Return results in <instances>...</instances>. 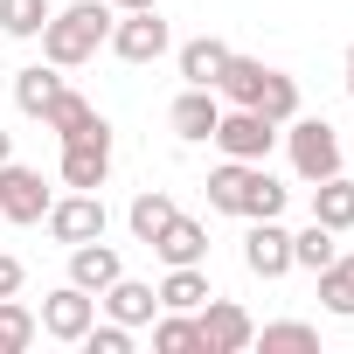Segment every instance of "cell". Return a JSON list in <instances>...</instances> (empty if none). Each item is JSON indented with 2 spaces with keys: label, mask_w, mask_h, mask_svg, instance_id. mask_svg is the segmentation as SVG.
I'll use <instances>...</instances> for the list:
<instances>
[{
  "label": "cell",
  "mask_w": 354,
  "mask_h": 354,
  "mask_svg": "<svg viewBox=\"0 0 354 354\" xmlns=\"http://www.w3.org/2000/svg\"><path fill=\"white\" fill-rule=\"evenodd\" d=\"M104 49H111L118 63H160V56L174 49V28L160 21V8H139V15H118V21H111Z\"/></svg>",
  "instance_id": "obj_5"
},
{
  "label": "cell",
  "mask_w": 354,
  "mask_h": 354,
  "mask_svg": "<svg viewBox=\"0 0 354 354\" xmlns=\"http://www.w3.org/2000/svg\"><path fill=\"white\" fill-rule=\"evenodd\" d=\"M174 216H181V209H174V195H167V188H146V195H132V209H125V223H132V236H139V243H153Z\"/></svg>",
  "instance_id": "obj_23"
},
{
  "label": "cell",
  "mask_w": 354,
  "mask_h": 354,
  "mask_svg": "<svg viewBox=\"0 0 354 354\" xmlns=\"http://www.w3.org/2000/svg\"><path fill=\"white\" fill-rule=\"evenodd\" d=\"M49 236L63 243V250H77V243H91V236H104V202H97V188H70L63 202H49Z\"/></svg>",
  "instance_id": "obj_8"
},
{
  "label": "cell",
  "mask_w": 354,
  "mask_h": 354,
  "mask_svg": "<svg viewBox=\"0 0 354 354\" xmlns=\"http://www.w3.org/2000/svg\"><path fill=\"white\" fill-rule=\"evenodd\" d=\"M153 354H202L195 313H153Z\"/></svg>",
  "instance_id": "obj_24"
},
{
  "label": "cell",
  "mask_w": 354,
  "mask_h": 354,
  "mask_svg": "<svg viewBox=\"0 0 354 354\" xmlns=\"http://www.w3.org/2000/svg\"><path fill=\"white\" fill-rule=\"evenodd\" d=\"M146 250H160V264H209V230H202V223H188V216H174Z\"/></svg>",
  "instance_id": "obj_17"
},
{
  "label": "cell",
  "mask_w": 354,
  "mask_h": 354,
  "mask_svg": "<svg viewBox=\"0 0 354 354\" xmlns=\"http://www.w3.org/2000/svg\"><path fill=\"white\" fill-rule=\"evenodd\" d=\"M49 188H42V174L35 167H21V160H0V223H15V230H28V223H42L49 216Z\"/></svg>",
  "instance_id": "obj_7"
},
{
  "label": "cell",
  "mask_w": 354,
  "mask_h": 354,
  "mask_svg": "<svg viewBox=\"0 0 354 354\" xmlns=\"http://www.w3.org/2000/svg\"><path fill=\"white\" fill-rule=\"evenodd\" d=\"M35 333H42V319L21 306V292H15V299H0V354H21V347H35Z\"/></svg>",
  "instance_id": "obj_26"
},
{
  "label": "cell",
  "mask_w": 354,
  "mask_h": 354,
  "mask_svg": "<svg viewBox=\"0 0 354 354\" xmlns=\"http://www.w3.org/2000/svg\"><path fill=\"white\" fill-rule=\"evenodd\" d=\"M181 84H202V91H216V77H223V63H230V42H216V35H195V42H181Z\"/></svg>",
  "instance_id": "obj_18"
},
{
  "label": "cell",
  "mask_w": 354,
  "mask_h": 354,
  "mask_svg": "<svg viewBox=\"0 0 354 354\" xmlns=\"http://www.w3.org/2000/svg\"><path fill=\"white\" fill-rule=\"evenodd\" d=\"M209 299V271L202 264H167V278H160V313H195Z\"/></svg>",
  "instance_id": "obj_19"
},
{
  "label": "cell",
  "mask_w": 354,
  "mask_h": 354,
  "mask_svg": "<svg viewBox=\"0 0 354 354\" xmlns=\"http://www.w3.org/2000/svg\"><path fill=\"white\" fill-rule=\"evenodd\" d=\"M257 340H264V347H319V326H306V319H271V326H257Z\"/></svg>",
  "instance_id": "obj_29"
},
{
  "label": "cell",
  "mask_w": 354,
  "mask_h": 354,
  "mask_svg": "<svg viewBox=\"0 0 354 354\" xmlns=\"http://www.w3.org/2000/svg\"><path fill=\"white\" fill-rule=\"evenodd\" d=\"M77 347H91V354H132V326H118V319H91V333L77 340Z\"/></svg>",
  "instance_id": "obj_30"
},
{
  "label": "cell",
  "mask_w": 354,
  "mask_h": 354,
  "mask_svg": "<svg viewBox=\"0 0 354 354\" xmlns=\"http://www.w3.org/2000/svg\"><path fill=\"white\" fill-rule=\"evenodd\" d=\"M42 333L49 340H63V347H77L84 333H91V319H97V292H84V285H56L49 299H42Z\"/></svg>",
  "instance_id": "obj_9"
},
{
  "label": "cell",
  "mask_w": 354,
  "mask_h": 354,
  "mask_svg": "<svg viewBox=\"0 0 354 354\" xmlns=\"http://www.w3.org/2000/svg\"><path fill=\"white\" fill-rule=\"evenodd\" d=\"M209 146H216L223 160H264V153L278 146V125H271L264 111H250V104H223V118H216Z\"/></svg>",
  "instance_id": "obj_4"
},
{
  "label": "cell",
  "mask_w": 354,
  "mask_h": 354,
  "mask_svg": "<svg viewBox=\"0 0 354 354\" xmlns=\"http://www.w3.org/2000/svg\"><path fill=\"white\" fill-rule=\"evenodd\" d=\"M111 21H118V8H104V0H70V8H56L49 21H42V63H56V70H77V63H91L97 49H104V35H111Z\"/></svg>",
  "instance_id": "obj_1"
},
{
  "label": "cell",
  "mask_w": 354,
  "mask_h": 354,
  "mask_svg": "<svg viewBox=\"0 0 354 354\" xmlns=\"http://www.w3.org/2000/svg\"><path fill=\"white\" fill-rule=\"evenodd\" d=\"M264 84H271V63H257V56H236V49H230V63H223V77H216V97H223V104H250V111H257Z\"/></svg>",
  "instance_id": "obj_14"
},
{
  "label": "cell",
  "mask_w": 354,
  "mask_h": 354,
  "mask_svg": "<svg viewBox=\"0 0 354 354\" xmlns=\"http://www.w3.org/2000/svg\"><path fill=\"white\" fill-rule=\"evenodd\" d=\"M28 285V271H21V257H8V250H0V299H15Z\"/></svg>",
  "instance_id": "obj_31"
},
{
  "label": "cell",
  "mask_w": 354,
  "mask_h": 354,
  "mask_svg": "<svg viewBox=\"0 0 354 354\" xmlns=\"http://www.w3.org/2000/svg\"><path fill=\"white\" fill-rule=\"evenodd\" d=\"M313 223H326V230H354V181H347V174L313 181Z\"/></svg>",
  "instance_id": "obj_20"
},
{
  "label": "cell",
  "mask_w": 354,
  "mask_h": 354,
  "mask_svg": "<svg viewBox=\"0 0 354 354\" xmlns=\"http://www.w3.org/2000/svg\"><path fill=\"white\" fill-rule=\"evenodd\" d=\"M111 8L118 15H139V8H160V0H111Z\"/></svg>",
  "instance_id": "obj_32"
},
{
  "label": "cell",
  "mask_w": 354,
  "mask_h": 354,
  "mask_svg": "<svg viewBox=\"0 0 354 354\" xmlns=\"http://www.w3.org/2000/svg\"><path fill=\"white\" fill-rule=\"evenodd\" d=\"M49 15H56L49 0H0V35H15V42H35Z\"/></svg>",
  "instance_id": "obj_27"
},
{
  "label": "cell",
  "mask_w": 354,
  "mask_h": 354,
  "mask_svg": "<svg viewBox=\"0 0 354 354\" xmlns=\"http://www.w3.org/2000/svg\"><path fill=\"white\" fill-rule=\"evenodd\" d=\"M111 278H125V257H118L104 236H91V243H77V250H70V285H84V292H104Z\"/></svg>",
  "instance_id": "obj_16"
},
{
  "label": "cell",
  "mask_w": 354,
  "mask_h": 354,
  "mask_svg": "<svg viewBox=\"0 0 354 354\" xmlns=\"http://www.w3.org/2000/svg\"><path fill=\"white\" fill-rule=\"evenodd\" d=\"M209 209L216 216H236V223H257V216H278L285 209V188L264 174V160H223L209 174Z\"/></svg>",
  "instance_id": "obj_2"
},
{
  "label": "cell",
  "mask_w": 354,
  "mask_h": 354,
  "mask_svg": "<svg viewBox=\"0 0 354 354\" xmlns=\"http://www.w3.org/2000/svg\"><path fill=\"white\" fill-rule=\"evenodd\" d=\"M111 181V125L63 139V188H104Z\"/></svg>",
  "instance_id": "obj_10"
},
{
  "label": "cell",
  "mask_w": 354,
  "mask_h": 354,
  "mask_svg": "<svg viewBox=\"0 0 354 354\" xmlns=\"http://www.w3.org/2000/svg\"><path fill=\"white\" fill-rule=\"evenodd\" d=\"M97 306H104V319H118V326H153V313H160V292L153 285H139V278H111L104 292H97Z\"/></svg>",
  "instance_id": "obj_12"
},
{
  "label": "cell",
  "mask_w": 354,
  "mask_h": 354,
  "mask_svg": "<svg viewBox=\"0 0 354 354\" xmlns=\"http://www.w3.org/2000/svg\"><path fill=\"white\" fill-rule=\"evenodd\" d=\"M257 111H264L271 125H285V118H299V77H285V70H271V84H264V97H257Z\"/></svg>",
  "instance_id": "obj_28"
},
{
  "label": "cell",
  "mask_w": 354,
  "mask_h": 354,
  "mask_svg": "<svg viewBox=\"0 0 354 354\" xmlns=\"http://www.w3.org/2000/svg\"><path fill=\"white\" fill-rule=\"evenodd\" d=\"M42 125H49L56 139H77V132H97V125H104V111H97L91 97H77V91H63V97H56V104L42 111Z\"/></svg>",
  "instance_id": "obj_22"
},
{
  "label": "cell",
  "mask_w": 354,
  "mask_h": 354,
  "mask_svg": "<svg viewBox=\"0 0 354 354\" xmlns=\"http://www.w3.org/2000/svg\"><path fill=\"white\" fill-rule=\"evenodd\" d=\"M195 326H202V354H243V347H257V319L236 306V299H202L195 306Z\"/></svg>",
  "instance_id": "obj_6"
},
{
  "label": "cell",
  "mask_w": 354,
  "mask_h": 354,
  "mask_svg": "<svg viewBox=\"0 0 354 354\" xmlns=\"http://www.w3.org/2000/svg\"><path fill=\"white\" fill-rule=\"evenodd\" d=\"M0 160H15V132L8 125H0Z\"/></svg>",
  "instance_id": "obj_33"
},
{
  "label": "cell",
  "mask_w": 354,
  "mask_h": 354,
  "mask_svg": "<svg viewBox=\"0 0 354 354\" xmlns=\"http://www.w3.org/2000/svg\"><path fill=\"white\" fill-rule=\"evenodd\" d=\"M347 91H354V42H347Z\"/></svg>",
  "instance_id": "obj_34"
},
{
  "label": "cell",
  "mask_w": 354,
  "mask_h": 354,
  "mask_svg": "<svg viewBox=\"0 0 354 354\" xmlns=\"http://www.w3.org/2000/svg\"><path fill=\"white\" fill-rule=\"evenodd\" d=\"M333 257H340V230L306 223V230L292 236V271H319V264H333Z\"/></svg>",
  "instance_id": "obj_25"
},
{
  "label": "cell",
  "mask_w": 354,
  "mask_h": 354,
  "mask_svg": "<svg viewBox=\"0 0 354 354\" xmlns=\"http://www.w3.org/2000/svg\"><path fill=\"white\" fill-rule=\"evenodd\" d=\"M167 118H174V132H181L188 146H202V139L216 132V118H223V97H216V91H202V84H188L181 97H174V111H167Z\"/></svg>",
  "instance_id": "obj_13"
},
{
  "label": "cell",
  "mask_w": 354,
  "mask_h": 354,
  "mask_svg": "<svg viewBox=\"0 0 354 354\" xmlns=\"http://www.w3.org/2000/svg\"><path fill=\"white\" fill-rule=\"evenodd\" d=\"M243 264H250V278H285L292 271V230L278 216H257L243 230Z\"/></svg>",
  "instance_id": "obj_11"
},
{
  "label": "cell",
  "mask_w": 354,
  "mask_h": 354,
  "mask_svg": "<svg viewBox=\"0 0 354 354\" xmlns=\"http://www.w3.org/2000/svg\"><path fill=\"white\" fill-rule=\"evenodd\" d=\"M285 153H292V174L313 188L326 174H340V132L326 118H285Z\"/></svg>",
  "instance_id": "obj_3"
},
{
  "label": "cell",
  "mask_w": 354,
  "mask_h": 354,
  "mask_svg": "<svg viewBox=\"0 0 354 354\" xmlns=\"http://www.w3.org/2000/svg\"><path fill=\"white\" fill-rule=\"evenodd\" d=\"M313 278H319V306H326L333 319H354V250H340V257L319 264Z\"/></svg>",
  "instance_id": "obj_21"
},
{
  "label": "cell",
  "mask_w": 354,
  "mask_h": 354,
  "mask_svg": "<svg viewBox=\"0 0 354 354\" xmlns=\"http://www.w3.org/2000/svg\"><path fill=\"white\" fill-rule=\"evenodd\" d=\"M63 91H70V84H63L56 63H28V70H15V111H21V118H42Z\"/></svg>",
  "instance_id": "obj_15"
}]
</instances>
